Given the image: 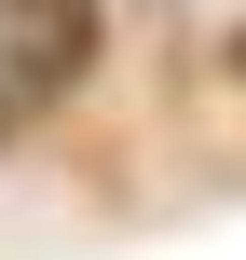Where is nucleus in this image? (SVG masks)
I'll return each instance as SVG.
<instances>
[{"mask_svg":"<svg viewBox=\"0 0 246 260\" xmlns=\"http://www.w3.org/2000/svg\"><path fill=\"white\" fill-rule=\"evenodd\" d=\"M233 82H246V27H233Z\"/></svg>","mask_w":246,"mask_h":260,"instance_id":"nucleus-1","label":"nucleus"}]
</instances>
